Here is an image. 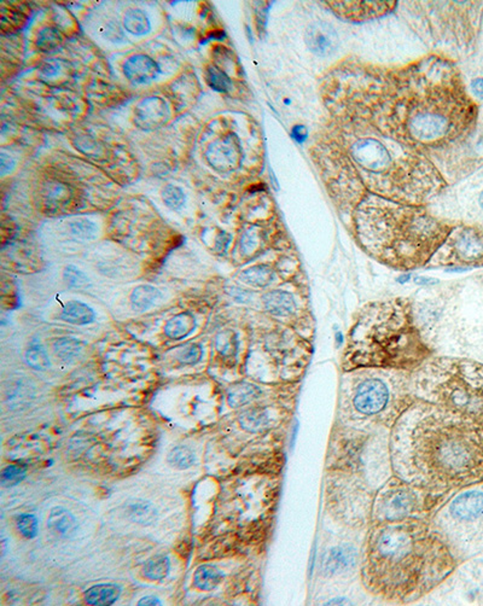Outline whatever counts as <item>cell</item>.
Listing matches in <instances>:
<instances>
[{
	"mask_svg": "<svg viewBox=\"0 0 483 606\" xmlns=\"http://www.w3.org/2000/svg\"><path fill=\"white\" fill-rule=\"evenodd\" d=\"M399 478L419 490H463L483 483V427L419 400L399 417L392 435Z\"/></svg>",
	"mask_w": 483,
	"mask_h": 606,
	"instance_id": "cell-1",
	"label": "cell"
},
{
	"mask_svg": "<svg viewBox=\"0 0 483 606\" xmlns=\"http://www.w3.org/2000/svg\"><path fill=\"white\" fill-rule=\"evenodd\" d=\"M453 567L451 552L422 522L397 520L376 525L369 532L364 583L369 591L388 600L419 598Z\"/></svg>",
	"mask_w": 483,
	"mask_h": 606,
	"instance_id": "cell-2",
	"label": "cell"
},
{
	"mask_svg": "<svg viewBox=\"0 0 483 606\" xmlns=\"http://www.w3.org/2000/svg\"><path fill=\"white\" fill-rule=\"evenodd\" d=\"M359 243L367 253L395 269L428 264L451 229L418 206H406L371 194L354 214Z\"/></svg>",
	"mask_w": 483,
	"mask_h": 606,
	"instance_id": "cell-3",
	"label": "cell"
},
{
	"mask_svg": "<svg viewBox=\"0 0 483 606\" xmlns=\"http://www.w3.org/2000/svg\"><path fill=\"white\" fill-rule=\"evenodd\" d=\"M428 355L406 299L374 302L362 309L348 334L343 369H412Z\"/></svg>",
	"mask_w": 483,
	"mask_h": 606,
	"instance_id": "cell-4",
	"label": "cell"
},
{
	"mask_svg": "<svg viewBox=\"0 0 483 606\" xmlns=\"http://www.w3.org/2000/svg\"><path fill=\"white\" fill-rule=\"evenodd\" d=\"M398 81L397 104L405 108L404 139L417 144H437L452 139L468 122V101L451 81L428 78L422 71Z\"/></svg>",
	"mask_w": 483,
	"mask_h": 606,
	"instance_id": "cell-5",
	"label": "cell"
},
{
	"mask_svg": "<svg viewBox=\"0 0 483 606\" xmlns=\"http://www.w3.org/2000/svg\"><path fill=\"white\" fill-rule=\"evenodd\" d=\"M419 400L447 408L483 427V364L440 358L417 373Z\"/></svg>",
	"mask_w": 483,
	"mask_h": 606,
	"instance_id": "cell-6",
	"label": "cell"
},
{
	"mask_svg": "<svg viewBox=\"0 0 483 606\" xmlns=\"http://www.w3.org/2000/svg\"><path fill=\"white\" fill-rule=\"evenodd\" d=\"M441 248H447L448 259L452 264H470L483 257V236L476 229L465 227L448 234Z\"/></svg>",
	"mask_w": 483,
	"mask_h": 606,
	"instance_id": "cell-7",
	"label": "cell"
},
{
	"mask_svg": "<svg viewBox=\"0 0 483 606\" xmlns=\"http://www.w3.org/2000/svg\"><path fill=\"white\" fill-rule=\"evenodd\" d=\"M352 157L359 167L374 172H384L393 167L392 154L379 140L374 138H362L357 140L349 149Z\"/></svg>",
	"mask_w": 483,
	"mask_h": 606,
	"instance_id": "cell-8",
	"label": "cell"
},
{
	"mask_svg": "<svg viewBox=\"0 0 483 606\" xmlns=\"http://www.w3.org/2000/svg\"><path fill=\"white\" fill-rule=\"evenodd\" d=\"M388 400V387L381 379H367L357 389L353 404L359 413L374 416L386 408Z\"/></svg>",
	"mask_w": 483,
	"mask_h": 606,
	"instance_id": "cell-9",
	"label": "cell"
},
{
	"mask_svg": "<svg viewBox=\"0 0 483 606\" xmlns=\"http://www.w3.org/2000/svg\"><path fill=\"white\" fill-rule=\"evenodd\" d=\"M206 161L215 171L227 173L234 171L242 161V149L237 138L232 134L224 136L209 145L206 152Z\"/></svg>",
	"mask_w": 483,
	"mask_h": 606,
	"instance_id": "cell-10",
	"label": "cell"
},
{
	"mask_svg": "<svg viewBox=\"0 0 483 606\" xmlns=\"http://www.w3.org/2000/svg\"><path fill=\"white\" fill-rule=\"evenodd\" d=\"M329 6L346 20L364 21L386 15L395 1H327Z\"/></svg>",
	"mask_w": 483,
	"mask_h": 606,
	"instance_id": "cell-11",
	"label": "cell"
},
{
	"mask_svg": "<svg viewBox=\"0 0 483 606\" xmlns=\"http://www.w3.org/2000/svg\"><path fill=\"white\" fill-rule=\"evenodd\" d=\"M169 120V109L164 99L145 98L134 110V124L141 129L151 131L164 126Z\"/></svg>",
	"mask_w": 483,
	"mask_h": 606,
	"instance_id": "cell-12",
	"label": "cell"
},
{
	"mask_svg": "<svg viewBox=\"0 0 483 606\" xmlns=\"http://www.w3.org/2000/svg\"><path fill=\"white\" fill-rule=\"evenodd\" d=\"M306 43L316 55L329 56L339 47V36L327 24H313L306 31Z\"/></svg>",
	"mask_w": 483,
	"mask_h": 606,
	"instance_id": "cell-13",
	"label": "cell"
},
{
	"mask_svg": "<svg viewBox=\"0 0 483 606\" xmlns=\"http://www.w3.org/2000/svg\"><path fill=\"white\" fill-rule=\"evenodd\" d=\"M126 78L136 84H148L160 74V68L151 57L146 55H133L124 64Z\"/></svg>",
	"mask_w": 483,
	"mask_h": 606,
	"instance_id": "cell-14",
	"label": "cell"
},
{
	"mask_svg": "<svg viewBox=\"0 0 483 606\" xmlns=\"http://www.w3.org/2000/svg\"><path fill=\"white\" fill-rule=\"evenodd\" d=\"M451 513L458 520L472 521L483 516V493L467 492L457 497L449 506Z\"/></svg>",
	"mask_w": 483,
	"mask_h": 606,
	"instance_id": "cell-15",
	"label": "cell"
},
{
	"mask_svg": "<svg viewBox=\"0 0 483 606\" xmlns=\"http://www.w3.org/2000/svg\"><path fill=\"white\" fill-rule=\"evenodd\" d=\"M357 550L353 546H336L327 552L324 560V572L327 574H341L346 572L357 562Z\"/></svg>",
	"mask_w": 483,
	"mask_h": 606,
	"instance_id": "cell-16",
	"label": "cell"
},
{
	"mask_svg": "<svg viewBox=\"0 0 483 606\" xmlns=\"http://www.w3.org/2000/svg\"><path fill=\"white\" fill-rule=\"evenodd\" d=\"M266 311L277 317H287L297 309V303L292 294L283 290H272L262 296Z\"/></svg>",
	"mask_w": 483,
	"mask_h": 606,
	"instance_id": "cell-17",
	"label": "cell"
},
{
	"mask_svg": "<svg viewBox=\"0 0 483 606\" xmlns=\"http://www.w3.org/2000/svg\"><path fill=\"white\" fill-rule=\"evenodd\" d=\"M47 525L52 532L64 537H73L78 529L75 517L68 510L63 507H55L51 510Z\"/></svg>",
	"mask_w": 483,
	"mask_h": 606,
	"instance_id": "cell-18",
	"label": "cell"
},
{
	"mask_svg": "<svg viewBox=\"0 0 483 606\" xmlns=\"http://www.w3.org/2000/svg\"><path fill=\"white\" fill-rule=\"evenodd\" d=\"M96 313L94 309L80 301H71L63 306L59 319L74 325H86L94 322Z\"/></svg>",
	"mask_w": 483,
	"mask_h": 606,
	"instance_id": "cell-19",
	"label": "cell"
},
{
	"mask_svg": "<svg viewBox=\"0 0 483 606\" xmlns=\"http://www.w3.org/2000/svg\"><path fill=\"white\" fill-rule=\"evenodd\" d=\"M262 395V389L248 382H241L232 385L227 392V402L230 407L239 408L253 402Z\"/></svg>",
	"mask_w": 483,
	"mask_h": 606,
	"instance_id": "cell-20",
	"label": "cell"
},
{
	"mask_svg": "<svg viewBox=\"0 0 483 606\" xmlns=\"http://www.w3.org/2000/svg\"><path fill=\"white\" fill-rule=\"evenodd\" d=\"M196 329V319L190 313H180L168 320L164 334L171 339H183Z\"/></svg>",
	"mask_w": 483,
	"mask_h": 606,
	"instance_id": "cell-21",
	"label": "cell"
},
{
	"mask_svg": "<svg viewBox=\"0 0 483 606\" xmlns=\"http://www.w3.org/2000/svg\"><path fill=\"white\" fill-rule=\"evenodd\" d=\"M126 513L131 521L138 525H150L156 521L157 511L151 502L136 499L126 505Z\"/></svg>",
	"mask_w": 483,
	"mask_h": 606,
	"instance_id": "cell-22",
	"label": "cell"
},
{
	"mask_svg": "<svg viewBox=\"0 0 483 606\" xmlns=\"http://www.w3.org/2000/svg\"><path fill=\"white\" fill-rule=\"evenodd\" d=\"M162 299L159 289L151 285H141L131 294V306L136 312H145L154 307Z\"/></svg>",
	"mask_w": 483,
	"mask_h": 606,
	"instance_id": "cell-23",
	"label": "cell"
},
{
	"mask_svg": "<svg viewBox=\"0 0 483 606\" xmlns=\"http://www.w3.org/2000/svg\"><path fill=\"white\" fill-rule=\"evenodd\" d=\"M121 595V590L115 585H97L91 587L85 593V602L89 605H113Z\"/></svg>",
	"mask_w": 483,
	"mask_h": 606,
	"instance_id": "cell-24",
	"label": "cell"
},
{
	"mask_svg": "<svg viewBox=\"0 0 483 606\" xmlns=\"http://www.w3.org/2000/svg\"><path fill=\"white\" fill-rule=\"evenodd\" d=\"M239 424L246 432H262L271 425V417L264 408H250L242 413Z\"/></svg>",
	"mask_w": 483,
	"mask_h": 606,
	"instance_id": "cell-25",
	"label": "cell"
},
{
	"mask_svg": "<svg viewBox=\"0 0 483 606\" xmlns=\"http://www.w3.org/2000/svg\"><path fill=\"white\" fill-rule=\"evenodd\" d=\"M273 269L267 264H257L249 269H244L239 276V279L243 283L252 285L254 288H265L272 283Z\"/></svg>",
	"mask_w": 483,
	"mask_h": 606,
	"instance_id": "cell-26",
	"label": "cell"
},
{
	"mask_svg": "<svg viewBox=\"0 0 483 606\" xmlns=\"http://www.w3.org/2000/svg\"><path fill=\"white\" fill-rule=\"evenodd\" d=\"M222 572L214 565H201L194 574V583L201 591H213L221 582Z\"/></svg>",
	"mask_w": 483,
	"mask_h": 606,
	"instance_id": "cell-27",
	"label": "cell"
},
{
	"mask_svg": "<svg viewBox=\"0 0 483 606\" xmlns=\"http://www.w3.org/2000/svg\"><path fill=\"white\" fill-rule=\"evenodd\" d=\"M126 31L133 35H145L151 31V24L148 16L139 9H131L124 19Z\"/></svg>",
	"mask_w": 483,
	"mask_h": 606,
	"instance_id": "cell-28",
	"label": "cell"
},
{
	"mask_svg": "<svg viewBox=\"0 0 483 606\" xmlns=\"http://www.w3.org/2000/svg\"><path fill=\"white\" fill-rule=\"evenodd\" d=\"M84 350V343L75 337H61L54 343V352L63 362H71Z\"/></svg>",
	"mask_w": 483,
	"mask_h": 606,
	"instance_id": "cell-29",
	"label": "cell"
},
{
	"mask_svg": "<svg viewBox=\"0 0 483 606\" xmlns=\"http://www.w3.org/2000/svg\"><path fill=\"white\" fill-rule=\"evenodd\" d=\"M206 80L211 89L216 92H229L232 87V81L226 73L213 64L206 66Z\"/></svg>",
	"mask_w": 483,
	"mask_h": 606,
	"instance_id": "cell-30",
	"label": "cell"
},
{
	"mask_svg": "<svg viewBox=\"0 0 483 606\" xmlns=\"http://www.w3.org/2000/svg\"><path fill=\"white\" fill-rule=\"evenodd\" d=\"M26 362L28 365L38 371H45L51 365L46 350L39 342H33L29 346L26 352Z\"/></svg>",
	"mask_w": 483,
	"mask_h": 606,
	"instance_id": "cell-31",
	"label": "cell"
},
{
	"mask_svg": "<svg viewBox=\"0 0 483 606\" xmlns=\"http://www.w3.org/2000/svg\"><path fill=\"white\" fill-rule=\"evenodd\" d=\"M69 231L75 238L82 241H92L97 237V225L90 219H75L69 224Z\"/></svg>",
	"mask_w": 483,
	"mask_h": 606,
	"instance_id": "cell-32",
	"label": "cell"
},
{
	"mask_svg": "<svg viewBox=\"0 0 483 606\" xmlns=\"http://www.w3.org/2000/svg\"><path fill=\"white\" fill-rule=\"evenodd\" d=\"M167 460L171 467L184 470V469L191 467L195 464L196 457L195 453L190 448L179 446L169 452Z\"/></svg>",
	"mask_w": 483,
	"mask_h": 606,
	"instance_id": "cell-33",
	"label": "cell"
},
{
	"mask_svg": "<svg viewBox=\"0 0 483 606\" xmlns=\"http://www.w3.org/2000/svg\"><path fill=\"white\" fill-rule=\"evenodd\" d=\"M215 347L219 353L225 358H231L237 353V334L234 331H221L215 337Z\"/></svg>",
	"mask_w": 483,
	"mask_h": 606,
	"instance_id": "cell-34",
	"label": "cell"
},
{
	"mask_svg": "<svg viewBox=\"0 0 483 606\" xmlns=\"http://www.w3.org/2000/svg\"><path fill=\"white\" fill-rule=\"evenodd\" d=\"M169 569H171V562L167 557H157L145 564L144 575L151 581H160L168 575Z\"/></svg>",
	"mask_w": 483,
	"mask_h": 606,
	"instance_id": "cell-35",
	"label": "cell"
},
{
	"mask_svg": "<svg viewBox=\"0 0 483 606\" xmlns=\"http://www.w3.org/2000/svg\"><path fill=\"white\" fill-rule=\"evenodd\" d=\"M62 43V38L59 31L54 28L46 27L39 31L36 36V46L41 51H51L59 47Z\"/></svg>",
	"mask_w": 483,
	"mask_h": 606,
	"instance_id": "cell-36",
	"label": "cell"
},
{
	"mask_svg": "<svg viewBox=\"0 0 483 606\" xmlns=\"http://www.w3.org/2000/svg\"><path fill=\"white\" fill-rule=\"evenodd\" d=\"M162 199L171 209L174 210L181 209L186 201L184 191L174 185H168L167 187H164V190L162 191Z\"/></svg>",
	"mask_w": 483,
	"mask_h": 606,
	"instance_id": "cell-37",
	"label": "cell"
},
{
	"mask_svg": "<svg viewBox=\"0 0 483 606\" xmlns=\"http://www.w3.org/2000/svg\"><path fill=\"white\" fill-rule=\"evenodd\" d=\"M63 278H64V282H66V285L69 288L74 289L85 288V287H87L89 282H90L85 273L82 272L81 269H79L78 267H75V266H68V267H66L64 272H63Z\"/></svg>",
	"mask_w": 483,
	"mask_h": 606,
	"instance_id": "cell-38",
	"label": "cell"
},
{
	"mask_svg": "<svg viewBox=\"0 0 483 606\" xmlns=\"http://www.w3.org/2000/svg\"><path fill=\"white\" fill-rule=\"evenodd\" d=\"M203 357V349L202 347L199 346V344H187V346H184L183 348H180L179 352L176 354V358L179 360L181 364H185V365H194V364H197V362L202 359Z\"/></svg>",
	"mask_w": 483,
	"mask_h": 606,
	"instance_id": "cell-39",
	"label": "cell"
},
{
	"mask_svg": "<svg viewBox=\"0 0 483 606\" xmlns=\"http://www.w3.org/2000/svg\"><path fill=\"white\" fill-rule=\"evenodd\" d=\"M24 476H26V469L17 465H10L1 471L0 482L4 487H14L19 485L24 480Z\"/></svg>",
	"mask_w": 483,
	"mask_h": 606,
	"instance_id": "cell-40",
	"label": "cell"
},
{
	"mask_svg": "<svg viewBox=\"0 0 483 606\" xmlns=\"http://www.w3.org/2000/svg\"><path fill=\"white\" fill-rule=\"evenodd\" d=\"M17 528L27 539H33L38 534V521L33 515H21L17 518Z\"/></svg>",
	"mask_w": 483,
	"mask_h": 606,
	"instance_id": "cell-41",
	"label": "cell"
},
{
	"mask_svg": "<svg viewBox=\"0 0 483 606\" xmlns=\"http://www.w3.org/2000/svg\"><path fill=\"white\" fill-rule=\"evenodd\" d=\"M260 244V234H257V229H249L242 239V250L243 253L249 255L255 249L259 248Z\"/></svg>",
	"mask_w": 483,
	"mask_h": 606,
	"instance_id": "cell-42",
	"label": "cell"
},
{
	"mask_svg": "<svg viewBox=\"0 0 483 606\" xmlns=\"http://www.w3.org/2000/svg\"><path fill=\"white\" fill-rule=\"evenodd\" d=\"M0 164H1V175H5L9 172H11L15 167V161L10 156L6 155L5 152L0 154Z\"/></svg>",
	"mask_w": 483,
	"mask_h": 606,
	"instance_id": "cell-43",
	"label": "cell"
},
{
	"mask_svg": "<svg viewBox=\"0 0 483 606\" xmlns=\"http://www.w3.org/2000/svg\"><path fill=\"white\" fill-rule=\"evenodd\" d=\"M41 71H43V74L46 75L49 78H51V76H55V75L59 73V64L54 62V61H50V62L47 61V62L44 64Z\"/></svg>",
	"mask_w": 483,
	"mask_h": 606,
	"instance_id": "cell-44",
	"label": "cell"
},
{
	"mask_svg": "<svg viewBox=\"0 0 483 606\" xmlns=\"http://www.w3.org/2000/svg\"><path fill=\"white\" fill-rule=\"evenodd\" d=\"M230 295L234 296V299H237V301H241V302H247L250 297L249 292L241 290V289H234V290L231 292Z\"/></svg>",
	"mask_w": 483,
	"mask_h": 606,
	"instance_id": "cell-45",
	"label": "cell"
},
{
	"mask_svg": "<svg viewBox=\"0 0 483 606\" xmlns=\"http://www.w3.org/2000/svg\"><path fill=\"white\" fill-rule=\"evenodd\" d=\"M306 136H307V132H306V129L302 126H297L295 129H292V136L295 139L299 140V141H302L306 138Z\"/></svg>",
	"mask_w": 483,
	"mask_h": 606,
	"instance_id": "cell-46",
	"label": "cell"
},
{
	"mask_svg": "<svg viewBox=\"0 0 483 606\" xmlns=\"http://www.w3.org/2000/svg\"><path fill=\"white\" fill-rule=\"evenodd\" d=\"M138 605H161L160 599H157L156 597H154V595H150V597H145V598L141 599L139 602H138Z\"/></svg>",
	"mask_w": 483,
	"mask_h": 606,
	"instance_id": "cell-47",
	"label": "cell"
},
{
	"mask_svg": "<svg viewBox=\"0 0 483 606\" xmlns=\"http://www.w3.org/2000/svg\"><path fill=\"white\" fill-rule=\"evenodd\" d=\"M472 87L477 97L483 98V79L475 80L472 82Z\"/></svg>",
	"mask_w": 483,
	"mask_h": 606,
	"instance_id": "cell-48",
	"label": "cell"
},
{
	"mask_svg": "<svg viewBox=\"0 0 483 606\" xmlns=\"http://www.w3.org/2000/svg\"><path fill=\"white\" fill-rule=\"evenodd\" d=\"M336 338H337V343H339V344H341V343H342V334H339V332H337V334H336Z\"/></svg>",
	"mask_w": 483,
	"mask_h": 606,
	"instance_id": "cell-49",
	"label": "cell"
},
{
	"mask_svg": "<svg viewBox=\"0 0 483 606\" xmlns=\"http://www.w3.org/2000/svg\"><path fill=\"white\" fill-rule=\"evenodd\" d=\"M409 276H405V277H402V279H400V282H402V283H404V282H406V280H409Z\"/></svg>",
	"mask_w": 483,
	"mask_h": 606,
	"instance_id": "cell-50",
	"label": "cell"
},
{
	"mask_svg": "<svg viewBox=\"0 0 483 606\" xmlns=\"http://www.w3.org/2000/svg\"><path fill=\"white\" fill-rule=\"evenodd\" d=\"M479 204H481V207H482L483 209V192L482 194H481V197H479Z\"/></svg>",
	"mask_w": 483,
	"mask_h": 606,
	"instance_id": "cell-51",
	"label": "cell"
}]
</instances>
